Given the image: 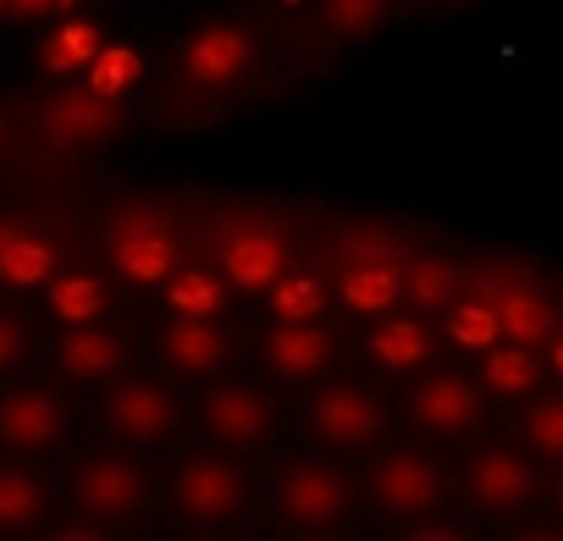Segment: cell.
<instances>
[{
    "instance_id": "1",
    "label": "cell",
    "mask_w": 563,
    "mask_h": 541,
    "mask_svg": "<svg viewBox=\"0 0 563 541\" xmlns=\"http://www.w3.org/2000/svg\"><path fill=\"white\" fill-rule=\"evenodd\" d=\"M172 497H177V508H183L188 519L221 525V519H232V514L243 508V475H238L227 459H194V464H183Z\"/></svg>"
},
{
    "instance_id": "2",
    "label": "cell",
    "mask_w": 563,
    "mask_h": 541,
    "mask_svg": "<svg viewBox=\"0 0 563 541\" xmlns=\"http://www.w3.org/2000/svg\"><path fill=\"white\" fill-rule=\"evenodd\" d=\"M67 415H62V398L45 393V387H12L0 393V442L18 448V453H45L56 448Z\"/></svg>"
},
{
    "instance_id": "3",
    "label": "cell",
    "mask_w": 563,
    "mask_h": 541,
    "mask_svg": "<svg viewBox=\"0 0 563 541\" xmlns=\"http://www.w3.org/2000/svg\"><path fill=\"white\" fill-rule=\"evenodd\" d=\"M276 503L288 519L299 525H332L343 508H349V481L327 464H294L276 486Z\"/></svg>"
},
{
    "instance_id": "4",
    "label": "cell",
    "mask_w": 563,
    "mask_h": 541,
    "mask_svg": "<svg viewBox=\"0 0 563 541\" xmlns=\"http://www.w3.org/2000/svg\"><path fill=\"white\" fill-rule=\"evenodd\" d=\"M371 486H376V503L387 514H404L409 519V514H426L442 497V470L431 459H420V453H393V459L376 464Z\"/></svg>"
},
{
    "instance_id": "5",
    "label": "cell",
    "mask_w": 563,
    "mask_h": 541,
    "mask_svg": "<svg viewBox=\"0 0 563 541\" xmlns=\"http://www.w3.org/2000/svg\"><path fill=\"white\" fill-rule=\"evenodd\" d=\"M73 497H78V508L89 519H122V514H133L144 503V475L128 459H95V464L78 470Z\"/></svg>"
},
{
    "instance_id": "6",
    "label": "cell",
    "mask_w": 563,
    "mask_h": 541,
    "mask_svg": "<svg viewBox=\"0 0 563 541\" xmlns=\"http://www.w3.org/2000/svg\"><path fill=\"white\" fill-rule=\"evenodd\" d=\"M310 426H316L327 442H338V448H360V442L376 437L382 409H376V398L360 393V387H327V393H316V404H310Z\"/></svg>"
},
{
    "instance_id": "7",
    "label": "cell",
    "mask_w": 563,
    "mask_h": 541,
    "mask_svg": "<svg viewBox=\"0 0 563 541\" xmlns=\"http://www.w3.org/2000/svg\"><path fill=\"white\" fill-rule=\"evenodd\" d=\"M106 420H111V431H122L133 442H155V437L172 431L177 404L161 387H150V382H128V387H111L106 393Z\"/></svg>"
},
{
    "instance_id": "8",
    "label": "cell",
    "mask_w": 563,
    "mask_h": 541,
    "mask_svg": "<svg viewBox=\"0 0 563 541\" xmlns=\"http://www.w3.org/2000/svg\"><path fill=\"white\" fill-rule=\"evenodd\" d=\"M205 426L227 442V448H254L271 431V404L249 387H216L205 398Z\"/></svg>"
},
{
    "instance_id": "9",
    "label": "cell",
    "mask_w": 563,
    "mask_h": 541,
    "mask_svg": "<svg viewBox=\"0 0 563 541\" xmlns=\"http://www.w3.org/2000/svg\"><path fill=\"white\" fill-rule=\"evenodd\" d=\"M530 492H536V470L519 453H508V448H492V453H481L470 464V497L481 508H497L503 514V508H519Z\"/></svg>"
},
{
    "instance_id": "10",
    "label": "cell",
    "mask_w": 563,
    "mask_h": 541,
    "mask_svg": "<svg viewBox=\"0 0 563 541\" xmlns=\"http://www.w3.org/2000/svg\"><path fill=\"white\" fill-rule=\"evenodd\" d=\"M327 354H332V343H327V332H316L310 321H276L271 338H265L271 371H276V376H294V382L321 376V371H327Z\"/></svg>"
},
{
    "instance_id": "11",
    "label": "cell",
    "mask_w": 563,
    "mask_h": 541,
    "mask_svg": "<svg viewBox=\"0 0 563 541\" xmlns=\"http://www.w3.org/2000/svg\"><path fill=\"white\" fill-rule=\"evenodd\" d=\"M415 420L431 431H470L481 420V387L464 376H437L415 393Z\"/></svg>"
},
{
    "instance_id": "12",
    "label": "cell",
    "mask_w": 563,
    "mask_h": 541,
    "mask_svg": "<svg viewBox=\"0 0 563 541\" xmlns=\"http://www.w3.org/2000/svg\"><path fill=\"white\" fill-rule=\"evenodd\" d=\"M221 265L238 288H271L282 277V243L271 232H238V238H227Z\"/></svg>"
},
{
    "instance_id": "13",
    "label": "cell",
    "mask_w": 563,
    "mask_h": 541,
    "mask_svg": "<svg viewBox=\"0 0 563 541\" xmlns=\"http://www.w3.org/2000/svg\"><path fill=\"white\" fill-rule=\"evenodd\" d=\"M172 260H177V249H172L166 232H155L144 221L139 227H122V238H117V270H122V277H133V283H166Z\"/></svg>"
},
{
    "instance_id": "14",
    "label": "cell",
    "mask_w": 563,
    "mask_h": 541,
    "mask_svg": "<svg viewBox=\"0 0 563 541\" xmlns=\"http://www.w3.org/2000/svg\"><path fill=\"white\" fill-rule=\"evenodd\" d=\"M117 365H122V338L95 332V327H73L62 338V371L73 382H106L117 376Z\"/></svg>"
},
{
    "instance_id": "15",
    "label": "cell",
    "mask_w": 563,
    "mask_h": 541,
    "mask_svg": "<svg viewBox=\"0 0 563 541\" xmlns=\"http://www.w3.org/2000/svg\"><path fill=\"white\" fill-rule=\"evenodd\" d=\"M51 265H56L51 243H40V238H29L18 227H0V277L7 283L40 288V283H51Z\"/></svg>"
},
{
    "instance_id": "16",
    "label": "cell",
    "mask_w": 563,
    "mask_h": 541,
    "mask_svg": "<svg viewBox=\"0 0 563 541\" xmlns=\"http://www.w3.org/2000/svg\"><path fill=\"white\" fill-rule=\"evenodd\" d=\"M166 354L183 371H210L221 360V332L210 327V316H177L166 327Z\"/></svg>"
},
{
    "instance_id": "17",
    "label": "cell",
    "mask_w": 563,
    "mask_h": 541,
    "mask_svg": "<svg viewBox=\"0 0 563 541\" xmlns=\"http://www.w3.org/2000/svg\"><path fill=\"white\" fill-rule=\"evenodd\" d=\"M45 519V486L29 470H0V530H29Z\"/></svg>"
},
{
    "instance_id": "18",
    "label": "cell",
    "mask_w": 563,
    "mask_h": 541,
    "mask_svg": "<svg viewBox=\"0 0 563 541\" xmlns=\"http://www.w3.org/2000/svg\"><path fill=\"white\" fill-rule=\"evenodd\" d=\"M497 321H503V338H508V343H525V349L552 332V310H547V299H536V294H508V299H497Z\"/></svg>"
},
{
    "instance_id": "19",
    "label": "cell",
    "mask_w": 563,
    "mask_h": 541,
    "mask_svg": "<svg viewBox=\"0 0 563 541\" xmlns=\"http://www.w3.org/2000/svg\"><path fill=\"white\" fill-rule=\"evenodd\" d=\"M404 294V277L387 265H365V270H349L343 277V305L349 310H393Z\"/></svg>"
},
{
    "instance_id": "20",
    "label": "cell",
    "mask_w": 563,
    "mask_h": 541,
    "mask_svg": "<svg viewBox=\"0 0 563 541\" xmlns=\"http://www.w3.org/2000/svg\"><path fill=\"white\" fill-rule=\"evenodd\" d=\"M51 310H56L67 327H89V321L106 316V288H100L95 277H62V283L51 288Z\"/></svg>"
},
{
    "instance_id": "21",
    "label": "cell",
    "mask_w": 563,
    "mask_h": 541,
    "mask_svg": "<svg viewBox=\"0 0 563 541\" xmlns=\"http://www.w3.org/2000/svg\"><path fill=\"white\" fill-rule=\"evenodd\" d=\"M448 332H453V343H459V349H475V354L497 349V338H503L497 305H486V299H464V305L448 316Z\"/></svg>"
},
{
    "instance_id": "22",
    "label": "cell",
    "mask_w": 563,
    "mask_h": 541,
    "mask_svg": "<svg viewBox=\"0 0 563 541\" xmlns=\"http://www.w3.org/2000/svg\"><path fill=\"white\" fill-rule=\"evenodd\" d=\"M166 305L177 316H216L221 310V283L210 270H183V277L166 283Z\"/></svg>"
},
{
    "instance_id": "23",
    "label": "cell",
    "mask_w": 563,
    "mask_h": 541,
    "mask_svg": "<svg viewBox=\"0 0 563 541\" xmlns=\"http://www.w3.org/2000/svg\"><path fill=\"white\" fill-rule=\"evenodd\" d=\"M371 354H376L382 365H420V360L431 354V343H426V332H420L415 321H387V327L371 338Z\"/></svg>"
},
{
    "instance_id": "24",
    "label": "cell",
    "mask_w": 563,
    "mask_h": 541,
    "mask_svg": "<svg viewBox=\"0 0 563 541\" xmlns=\"http://www.w3.org/2000/svg\"><path fill=\"white\" fill-rule=\"evenodd\" d=\"M486 387H497V393H530L536 387V360L525 354V343L486 349Z\"/></svg>"
},
{
    "instance_id": "25",
    "label": "cell",
    "mask_w": 563,
    "mask_h": 541,
    "mask_svg": "<svg viewBox=\"0 0 563 541\" xmlns=\"http://www.w3.org/2000/svg\"><path fill=\"white\" fill-rule=\"evenodd\" d=\"M271 310H276V321H316L321 316V288L310 277H276L271 283Z\"/></svg>"
},
{
    "instance_id": "26",
    "label": "cell",
    "mask_w": 563,
    "mask_h": 541,
    "mask_svg": "<svg viewBox=\"0 0 563 541\" xmlns=\"http://www.w3.org/2000/svg\"><path fill=\"white\" fill-rule=\"evenodd\" d=\"M404 294L420 299V305H442V299L453 294V265H431V260L409 265V270H404Z\"/></svg>"
},
{
    "instance_id": "27",
    "label": "cell",
    "mask_w": 563,
    "mask_h": 541,
    "mask_svg": "<svg viewBox=\"0 0 563 541\" xmlns=\"http://www.w3.org/2000/svg\"><path fill=\"white\" fill-rule=\"evenodd\" d=\"M243 56H249V45H243V40H232V34H210V40H199V45H194V67H199L205 78L232 73Z\"/></svg>"
},
{
    "instance_id": "28",
    "label": "cell",
    "mask_w": 563,
    "mask_h": 541,
    "mask_svg": "<svg viewBox=\"0 0 563 541\" xmlns=\"http://www.w3.org/2000/svg\"><path fill=\"white\" fill-rule=\"evenodd\" d=\"M95 56V29H84V23H73V29H62L56 40H51V51H45V67H56V73H67V67H78V62H89Z\"/></svg>"
},
{
    "instance_id": "29",
    "label": "cell",
    "mask_w": 563,
    "mask_h": 541,
    "mask_svg": "<svg viewBox=\"0 0 563 541\" xmlns=\"http://www.w3.org/2000/svg\"><path fill=\"white\" fill-rule=\"evenodd\" d=\"M525 437H530V448H536V453L563 459V404H541V409H530Z\"/></svg>"
},
{
    "instance_id": "30",
    "label": "cell",
    "mask_w": 563,
    "mask_h": 541,
    "mask_svg": "<svg viewBox=\"0 0 563 541\" xmlns=\"http://www.w3.org/2000/svg\"><path fill=\"white\" fill-rule=\"evenodd\" d=\"M133 73H139V56L133 51H106V56H95V95H122L128 84H133Z\"/></svg>"
},
{
    "instance_id": "31",
    "label": "cell",
    "mask_w": 563,
    "mask_h": 541,
    "mask_svg": "<svg viewBox=\"0 0 563 541\" xmlns=\"http://www.w3.org/2000/svg\"><path fill=\"white\" fill-rule=\"evenodd\" d=\"M23 360V327L12 316H0V371H12Z\"/></svg>"
},
{
    "instance_id": "32",
    "label": "cell",
    "mask_w": 563,
    "mask_h": 541,
    "mask_svg": "<svg viewBox=\"0 0 563 541\" xmlns=\"http://www.w3.org/2000/svg\"><path fill=\"white\" fill-rule=\"evenodd\" d=\"M409 541H470V536H464V525H448V519H431V525H420V530H409Z\"/></svg>"
},
{
    "instance_id": "33",
    "label": "cell",
    "mask_w": 563,
    "mask_h": 541,
    "mask_svg": "<svg viewBox=\"0 0 563 541\" xmlns=\"http://www.w3.org/2000/svg\"><path fill=\"white\" fill-rule=\"evenodd\" d=\"M371 7H376V0H338L332 18H338V23H360V18H371Z\"/></svg>"
},
{
    "instance_id": "34",
    "label": "cell",
    "mask_w": 563,
    "mask_h": 541,
    "mask_svg": "<svg viewBox=\"0 0 563 541\" xmlns=\"http://www.w3.org/2000/svg\"><path fill=\"white\" fill-rule=\"evenodd\" d=\"M51 541H106V536H100L95 525H67V530H56Z\"/></svg>"
},
{
    "instance_id": "35",
    "label": "cell",
    "mask_w": 563,
    "mask_h": 541,
    "mask_svg": "<svg viewBox=\"0 0 563 541\" xmlns=\"http://www.w3.org/2000/svg\"><path fill=\"white\" fill-rule=\"evenodd\" d=\"M519 541H563V536H558V530H525Z\"/></svg>"
},
{
    "instance_id": "36",
    "label": "cell",
    "mask_w": 563,
    "mask_h": 541,
    "mask_svg": "<svg viewBox=\"0 0 563 541\" xmlns=\"http://www.w3.org/2000/svg\"><path fill=\"white\" fill-rule=\"evenodd\" d=\"M23 7H67V0H23Z\"/></svg>"
},
{
    "instance_id": "37",
    "label": "cell",
    "mask_w": 563,
    "mask_h": 541,
    "mask_svg": "<svg viewBox=\"0 0 563 541\" xmlns=\"http://www.w3.org/2000/svg\"><path fill=\"white\" fill-rule=\"evenodd\" d=\"M552 365H558V371H563V343H552Z\"/></svg>"
}]
</instances>
